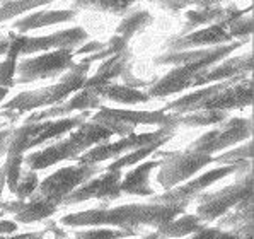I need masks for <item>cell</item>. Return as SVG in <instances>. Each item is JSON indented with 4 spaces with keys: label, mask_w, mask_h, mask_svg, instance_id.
Listing matches in <instances>:
<instances>
[]
</instances>
